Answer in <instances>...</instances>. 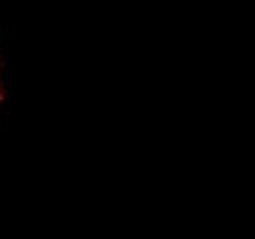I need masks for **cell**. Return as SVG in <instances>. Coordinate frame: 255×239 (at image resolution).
Instances as JSON below:
<instances>
[{"label":"cell","instance_id":"6da1fadb","mask_svg":"<svg viewBox=\"0 0 255 239\" xmlns=\"http://www.w3.org/2000/svg\"><path fill=\"white\" fill-rule=\"evenodd\" d=\"M7 96H9V87H7V53H6V41L0 31V120L6 112Z\"/></svg>","mask_w":255,"mask_h":239}]
</instances>
